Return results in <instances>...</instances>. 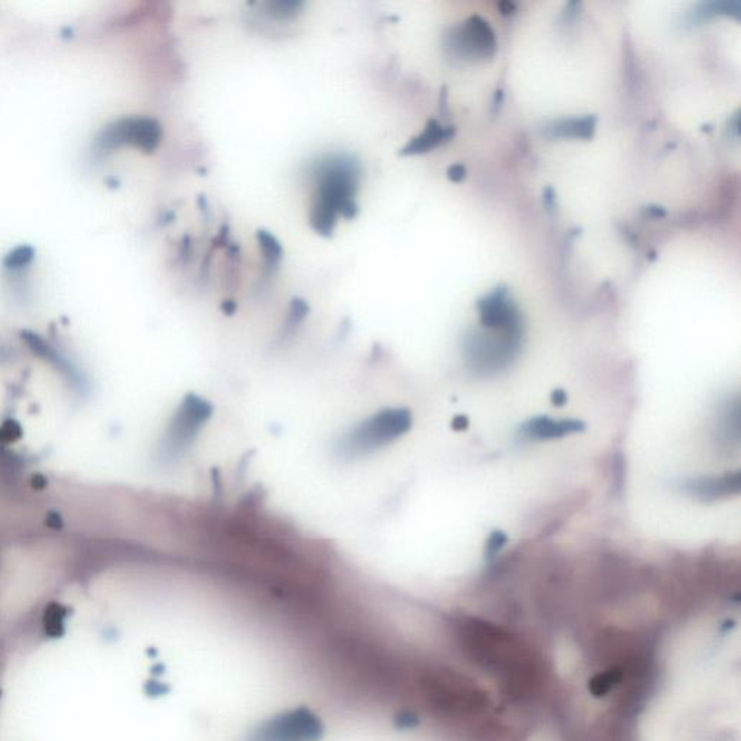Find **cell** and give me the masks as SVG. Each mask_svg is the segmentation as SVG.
I'll return each mask as SVG.
<instances>
[{
  "label": "cell",
  "instance_id": "cell-10",
  "mask_svg": "<svg viewBox=\"0 0 741 741\" xmlns=\"http://www.w3.org/2000/svg\"><path fill=\"white\" fill-rule=\"evenodd\" d=\"M585 430V423L576 419H556L549 416H536L524 421L520 426V435L525 439L552 440L561 439L568 435H575Z\"/></svg>",
  "mask_w": 741,
  "mask_h": 741
},
{
  "label": "cell",
  "instance_id": "cell-14",
  "mask_svg": "<svg viewBox=\"0 0 741 741\" xmlns=\"http://www.w3.org/2000/svg\"><path fill=\"white\" fill-rule=\"evenodd\" d=\"M258 238L259 248L263 251L264 259L268 266H275L280 263L281 256H283V248H281L280 242L275 239L274 235L266 231H258L256 234Z\"/></svg>",
  "mask_w": 741,
  "mask_h": 741
},
{
  "label": "cell",
  "instance_id": "cell-13",
  "mask_svg": "<svg viewBox=\"0 0 741 741\" xmlns=\"http://www.w3.org/2000/svg\"><path fill=\"white\" fill-rule=\"evenodd\" d=\"M35 248L31 245L14 246V249L7 252L6 255L2 259V265L5 270L9 273H24L28 270L29 266L33 265L34 259H35Z\"/></svg>",
  "mask_w": 741,
  "mask_h": 741
},
{
  "label": "cell",
  "instance_id": "cell-17",
  "mask_svg": "<svg viewBox=\"0 0 741 741\" xmlns=\"http://www.w3.org/2000/svg\"><path fill=\"white\" fill-rule=\"evenodd\" d=\"M465 176H467V169H465V167L461 166V164L450 167L449 171H447V177H449L450 180L455 181V183H459V181L464 180Z\"/></svg>",
  "mask_w": 741,
  "mask_h": 741
},
{
  "label": "cell",
  "instance_id": "cell-16",
  "mask_svg": "<svg viewBox=\"0 0 741 741\" xmlns=\"http://www.w3.org/2000/svg\"><path fill=\"white\" fill-rule=\"evenodd\" d=\"M507 534L503 530H494L486 540V558L494 559L507 544Z\"/></svg>",
  "mask_w": 741,
  "mask_h": 741
},
{
  "label": "cell",
  "instance_id": "cell-15",
  "mask_svg": "<svg viewBox=\"0 0 741 741\" xmlns=\"http://www.w3.org/2000/svg\"><path fill=\"white\" fill-rule=\"evenodd\" d=\"M265 7L266 14L275 21H290L302 12L303 4L295 0H278V2L266 4Z\"/></svg>",
  "mask_w": 741,
  "mask_h": 741
},
{
  "label": "cell",
  "instance_id": "cell-1",
  "mask_svg": "<svg viewBox=\"0 0 741 741\" xmlns=\"http://www.w3.org/2000/svg\"><path fill=\"white\" fill-rule=\"evenodd\" d=\"M314 191L310 203L309 220L314 232L331 236L338 217H357V196L361 183V164L353 155L336 152L322 157L310 167Z\"/></svg>",
  "mask_w": 741,
  "mask_h": 741
},
{
  "label": "cell",
  "instance_id": "cell-4",
  "mask_svg": "<svg viewBox=\"0 0 741 741\" xmlns=\"http://www.w3.org/2000/svg\"><path fill=\"white\" fill-rule=\"evenodd\" d=\"M476 332L465 342L469 367L479 374H496L515 362L522 348L523 332Z\"/></svg>",
  "mask_w": 741,
  "mask_h": 741
},
{
  "label": "cell",
  "instance_id": "cell-20",
  "mask_svg": "<svg viewBox=\"0 0 741 741\" xmlns=\"http://www.w3.org/2000/svg\"><path fill=\"white\" fill-rule=\"evenodd\" d=\"M500 7L504 14H511V12L515 11V5L510 4V2H503V4H500Z\"/></svg>",
  "mask_w": 741,
  "mask_h": 741
},
{
  "label": "cell",
  "instance_id": "cell-11",
  "mask_svg": "<svg viewBox=\"0 0 741 741\" xmlns=\"http://www.w3.org/2000/svg\"><path fill=\"white\" fill-rule=\"evenodd\" d=\"M452 137H454L452 126L445 128V126L440 125L439 122L430 120L420 135L413 138L406 147L399 149V155L425 154V152L430 151L433 148L445 144V142H447Z\"/></svg>",
  "mask_w": 741,
  "mask_h": 741
},
{
  "label": "cell",
  "instance_id": "cell-12",
  "mask_svg": "<svg viewBox=\"0 0 741 741\" xmlns=\"http://www.w3.org/2000/svg\"><path fill=\"white\" fill-rule=\"evenodd\" d=\"M595 118H576V120H561L547 126L546 132L552 138H588L594 135Z\"/></svg>",
  "mask_w": 741,
  "mask_h": 741
},
{
  "label": "cell",
  "instance_id": "cell-6",
  "mask_svg": "<svg viewBox=\"0 0 741 741\" xmlns=\"http://www.w3.org/2000/svg\"><path fill=\"white\" fill-rule=\"evenodd\" d=\"M212 416V407L200 397L188 396L169 423L164 440L167 457H176L184 454L193 445L206 421Z\"/></svg>",
  "mask_w": 741,
  "mask_h": 741
},
{
  "label": "cell",
  "instance_id": "cell-7",
  "mask_svg": "<svg viewBox=\"0 0 741 741\" xmlns=\"http://www.w3.org/2000/svg\"><path fill=\"white\" fill-rule=\"evenodd\" d=\"M447 48L462 58L493 57L496 53V35L488 22L481 16H471L464 25L447 35Z\"/></svg>",
  "mask_w": 741,
  "mask_h": 741
},
{
  "label": "cell",
  "instance_id": "cell-19",
  "mask_svg": "<svg viewBox=\"0 0 741 741\" xmlns=\"http://www.w3.org/2000/svg\"><path fill=\"white\" fill-rule=\"evenodd\" d=\"M469 426V420L467 416H457V418L452 420V428L457 430V432H462V430H467Z\"/></svg>",
  "mask_w": 741,
  "mask_h": 741
},
{
  "label": "cell",
  "instance_id": "cell-9",
  "mask_svg": "<svg viewBox=\"0 0 741 741\" xmlns=\"http://www.w3.org/2000/svg\"><path fill=\"white\" fill-rule=\"evenodd\" d=\"M740 472H728L724 476H702V478L685 481L682 490L697 500L704 503L727 498L733 494L740 493Z\"/></svg>",
  "mask_w": 741,
  "mask_h": 741
},
{
  "label": "cell",
  "instance_id": "cell-3",
  "mask_svg": "<svg viewBox=\"0 0 741 741\" xmlns=\"http://www.w3.org/2000/svg\"><path fill=\"white\" fill-rule=\"evenodd\" d=\"M162 128L148 116H125L103 126L94 138L93 151L106 157L122 147H135L151 154L161 144Z\"/></svg>",
  "mask_w": 741,
  "mask_h": 741
},
{
  "label": "cell",
  "instance_id": "cell-5",
  "mask_svg": "<svg viewBox=\"0 0 741 741\" xmlns=\"http://www.w3.org/2000/svg\"><path fill=\"white\" fill-rule=\"evenodd\" d=\"M323 735L321 718L307 707H297L261 721L245 741H319Z\"/></svg>",
  "mask_w": 741,
  "mask_h": 741
},
{
  "label": "cell",
  "instance_id": "cell-2",
  "mask_svg": "<svg viewBox=\"0 0 741 741\" xmlns=\"http://www.w3.org/2000/svg\"><path fill=\"white\" fill-rule=\"evenodd\" d=\"M411 425L413 418L407 409H387L348 430L336 443V452L343 459L367 457L399 439Z\"/></svg>",
  "mask_w": 741,
  "mask_h": 741
},
{
  "label": "cell",
  "instance_id": "cell-8",
  "mask_svg": "<svg viewBox=\"0 0 741 741\" xmlns=\"http://www.w3.org/2000/svg\"><path fill=\"white\" fill-rule=\"evenodd\" d=\"M479 317L484 329L490 331L523 332L522 316L515 303L508 299L507 290L496 288L479 300Z\"/></svg>",
  "mask_w": 741,
  "mask_h": 741
},
{
  "label": "cell",
  "instance_id": "cell-18",
  "mask_svg": "<svg viewBox=\"0 0 741 741\" xmlns=\"http://www.w3.org/2000/svg\"><path fill=\"white\" fill-rule=\"evenodd\" d=\"M551 399L552 404H554L556 407H561L568 401V394H566L563 389H556L552 391Z\"/></svg>",
  "mask_w": 741,
  "mask_h": 741
}]
</instances>
